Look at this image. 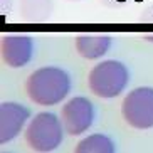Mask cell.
Segmentation results:
<instances>
[{"label": "cell", "mask_w": 153, "mask_h": 153, "mask_svg": "<svg viewBox=\"0 0 153 153\" xmlns=\"http://www.w3.org/2000/svg\"><path fill=\"white\" fill-rule=\"evenodd\" d=\"M71 91V76L61 68L45 66L36 69L25 81V93L39 106H54L62 103Z\"/></svg>", "instance_id": "6da1fadb"}, {"label": "cell", "mask_w": 153, "mask_h": 153, "mask_svg": "<svg viewBox=\"0 0 153 153\" xmlns=\"http://www.w3.org/2000/svg\"><path fill=\"white\" fill-rule=\"evenodd\" d=\"M128 82H130V72L126 66L114 59L96 64L88 76L91 93L103 99L120 96L126 89Z\"/></svg>", "instance_id": "7a4b0ae2"}, {"label": "cell", "mask_w": 153, "mask_h": 153, "mask_svg": "<svg viewBox=\"0 0 153 153\" xmlns=\"http://www.w3.org/2000/svg\"><path fill=\"white\" fill-rule=\"evenodd\" d=\"M64 123L51 111L37 113L27 125L25 141L34 152L47 153L59 148L64 138Z\"/></svg>", "instance_id": "3957f363"}, {"label": "cell", "mask_w": 153, "mask_h": 153, "mask_svg": "<svg viewBox=\"0 0 153 153\" xmlns=\"http://www.w3.org/2000/svg\"><path fill=\"white\" fill-rule=\"evenodd\" d=\"M121 114L131 128L150 130L153 128V88H135L125 96Z\"/></svg>", "instance_id": "277c9868"}, {"label": "cell", "mask_w": 153, "mask_h": 153, "mask_svg": "<svg viewBox=\"0 0 153 153\" xmlns=\"http://www.w3.org/2000/svg\"><path fill=\"white\" fill-rule=\"evenodd\" d=\"M61 116L66 133H69L71 136H79L86 133L94 123V104L84 96L71 98L62 106Z\"/></svg>", "instance_id": "5b68a950"}, {"label": "cell", "mask_w": 153, "mask_h": 153, "mask_svg": "<svg viewBox=\"0 0 153 153\" xmlns=\"http://www.w3.org/2000/svg\"><path fill=\"white\" fill-rule=\"evenodd\" d=\"M30 118V109L15 101L0 104V143L5 145L17 138Z\"/></svg>", "instance_id": "8992f818"}, {"label": "cell", "mask_w": 153, "mask_h": 153, "mask_svg": "<svg viewBox=\"0 0 153 153\" xmlns=\"http://www.w3.org/2000/svg\"><path fill=\"white\" fill-rule=\"evenodd\" d=\"M34 44L27 34H7L2 39V59L10 68H24L32 61Z\"/></svg>", "instance_id": "52a82bcc"}, {"label": "cell", "mask_w": 153, "mask_h": 153, "mask_svg": "<svg viewBox=\"0 0 153 153\" xmlns=\"http://www.w3.org/2000/svg\"><path fill=\"white\" fill-rule=\"evenodd\" d=\"M111 47V37L109 34L103 32H84L79 34L76 39V51L77 54L84 59H99L103 57Z\"/></svg>", "instance_id": "ba28073f"}, {"label": "cell", "mask_w": 153, "mask_h": 153, "mask_svg": "<svg viewBox=\"0 0 153 153\" xmlns=\"http://www.w3.org/2000/svg\"><path fill=\"white\" fill-rule=\"evenodd\" d=\"M114 150L113 140L101 133L86 136L76 145V153H113Z\"/></svg>", "instance_id": "9c48e42d"}]
</instances>
